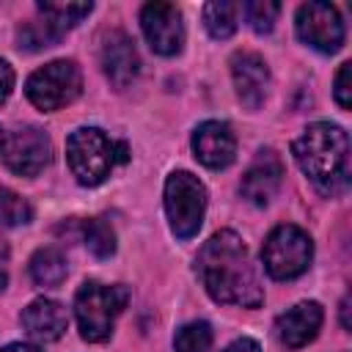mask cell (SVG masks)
Instances as JSON below:
<instances>
[{
	"instance_id": "obj_1",
	"label": "cell",
	"mask_w": 352,
	"mask_h": 352,
	"mask_svg": "<svg viewBox=\"0 0 352 352\" xmlns=\"http://www.w3.org/2000/svg\"><path fill=\"white\" fill-rule=\"evenodd\" d=\"M195 272L214 302L239 308H258L264 302L258 272L245 242L234 231H217L204 242L195 258Z\"/></svg>"
},
{
	"instance_id": "obj_2",
	"label": "cell",
	"mask_w": 352,
	"mask_h": 352,
	"mask_svg": "<svg viewBox=\"0 0 352 352\" xmlns=\"http://www.w3.org/2000/svg\"><path fill=\"white\" fill-rule=\"evenodd\" d=\"M292 154L322 195L333 198L349 187V138L338 124H308L292 143Z\"/></svg>"
},
{
	"instance_id": "obj_3",
	"label": "cell",
	"mask_w": 352,
	"mask_h": 352,
	"mask_svg": "<svg viewBox=\"0 0 352 352\" xmlns=\"http://www.w3.org/2000/svg\"><path fill=\"white\" fill-rule=\"evenodd\" d=\"M66 160L82 187H96L116 170V165L129 160V148L124 140H113L96 126H80L66 140Z\"/></svg>"
},
{
	"instance_id": "obj_4",
	"label": "cell",
	"mask_w": 352,
	"mask_h": 352,
	"mask_svg": "<svg viewBox=\"0 0 352 352\" xmlns=\"http://www.w3.org/2000/svg\"><path fill=\"white\" fill-rule=\"evenodd\" d=\"M126 302H129V289L124 283L107 286L99 280H85L74 294V316L80 336L91 344L107 341Z\"/></svg>"
},
{
	"instance_id": "obj_5",
	"label": "cell",
	"mask_w": 352,
	"mask_h": 352,
	"mask_svg": "<svg viewBox=\"0 0 352 352\" xmlns=\"http://www.w3.org/2000/svg\"><path fill=\"white\" fill-rule=\"evenodd\" d=\"M314 258V242L311 236L292 223L275 226L261 248V261L270 278L275 280H292L300 278Z\"/></svg>"
},
{
	"instance_id": "obj_6",
	"label": "cell",
	"mask_w": 352,
	"mask_h": 352,
	"mask_svg": "<svg viewBox=\"0 0 352 352\" xmlns=\"http://www.w3.org/2000/svg\"><path fill=\"white\" fill-rule=\"evenodd\" d=\"M206 212V187L190 170H176L165 182V214L170 231L179 239H192L204 223Z\"/></svg>"
},
{
	"instance_id": "obj_7",
	"label": "cell",
	"mask_w": 352,
	"mask_h": 352,
	"mask_svg": "<svg viewBox=\"0 0 352 352\" xmlns=\"http://www.w3.org/2000/svg\"><path fill=\"white\" fill-rule=\"evenodd\" d=\"M80 91H82L80 66L74 60H66V58L44 63L25 82L28 99L44 113H52V110H60V107L72 104L80 96Z\"/></svg>"
},
{
	"instance_id": "obj_8",
	"label": "cell",
	"mask_w": 352,
	"mask_h": 352,
	"mask_svg": "<svg viewBox=\"0 0 352 352\" xmlns=\"http://www.w3.org/2000/svg\"><path fill=\"white\" fill-rule=\"evenodd\" d=\"M294 28H297V36L308 47L324 55L338 52L344 44V22H341L338 8L330 3H302L297 8Z\"/></svg>"
},
{
	"instance_id": "obj_9",
	"label": "cell",
	"mask_w": 352,
	"mask_h": 352,
	"mask_svg": "<svg viewBox=\"0 0 352 352\" xmlns=\"http://www.w3.org/2000/svg\"><path fill=\"white\" fill-rule=\"evenodd\" d=\"M3 160L16 176H38L52 160V143L38 126H19L6 138Z\"/></svg>"
},
{
	"instance_id": "obj_10",
	"label": "cell",
	"mask_w": 352,
	"mask_h": 352,
	"mask_svg": "<svg viewBox=\"0 0 352 352\" xmlns=\"http://www.w3.org/2000/svg\"><path fill=\"white\" fill-rule=\"evenodd\" d=\"M140 28L148 47L157 55H179L184 47V22L182 11L173 3H146L140 8Z\"/></svg>"
},
{
	"instance_id": "obj_11",
	"label": "cell",
	"mask_w": 352,
	"mask_h": 352,
	"mask_svg": "<svg viewBox=\"0 0 352 352\" xmlns=\"http://www.w3.org/2000/svg\"><path fill=\"white\" fill-rule=\"evenodd\" d=\"M283 179V162L272 148H261L256 154V160L248 165L242 182H239V192L245 201H250L253 206H267Z\"/></svg>"
},
{
	"instance_id": "obj_12",
	"label": "cell",
	"mask_w": 352,
	"mask_h": 352,
	"mask_svg": "<svg viewBox=\"0 0 352 352\" xmlns=\"http://www.w3.org/2000/svg\"><path fill=\"white\" fill-rule=\"evenodd\" d=\"M231 77L239 102L248 110H258L270 94V69L258 52H236L231 58Z\"/></svg>"
},
{
	"instance_id": "obj_13",
	"label": "cell",
	"mask_w": 352,
	"mask_h": 352,
	"mask_svg": "<svg viewBox=\"0 0 352 352\" xmlns=\"http://www.w3.org/2000/svg\"><path fill=\"white\" fill-rule=\"evenodd\" d=\"M192 154L201 165L223 170L236 157V138L226 121H204L192 132Z\"/></svg>"
},
{
	"instance_id": "obj_14",
	"label": "cell",
	"mask_w": 352,
	"mask_h": 352,
	"mask_svg": "<svg viewBox=\"0 0 352 352\" xmlns=\"http://www.w3.org/2000/svg\"><path fill=\"white\" fill-rule=\"evenodd\" d=\"M102 69L104 77L116 85V88H126L138 72H140V58L135 50V41L124 33V30H113L107 33L104 44H102Z\"/></svg>"
},
{
	"instance_id": "obj_15",
	"label": "cell",
	"mask_w": 352,
	"mask_h": 352,
	"mask_svg": "<svg viewBox=\"0 0 352 352\" xmlns=\"http://www.w3.org/2000/svg\"><path fill=\"white\" fill-rule=\"evenodd\" d=\"M322 319H324L322 305L314 302V300H305V302H297L289 311H283L275 322V330H278V338L286 346L297 349V346H305L308 341L316 338V333L322 327Z\"/></svg>"
},
{
	"instance_id": "obj_16",
	"label": "cell",
	"mask_w": 352,
	"mask_h": 352,
	"mask_svg": "<svg viewBox=\"0 0 352 352\" xmlns=\"http://www.w3.org/2000/svg\"><path fill=\"white\" fill-rule=\"evenodd\" d=\"M19 322H22V327L28 330L30 338L50 344V341H58V338L66 333V327H69V314H66V308H63L60 302L38 297V300H33V302L22 311Z\"/></svg>"
},
{
	"instance_id": "obj_17",
	"label": "cell",
	"mask_w": 352,
	"mask_h": 352,
	"mask_svg": "<svg viewBox=\"0 0 352 352\" xmlns=\"http://www.w3.org/2000/svg\"><path fill=\"white\" fill-rule=\"evenodd\" d=\"M66 272H69L66 256L58 248H38L30 258V278L36 286H44V289L60 286Z\"/></svg>"
},
{
	"instance_id": "obj_18",
	"label": "cell",
	"mask_w": 352,
	"mask_h": 352,
	"mask_svg": "<svg viewBox=\"0 0 352 352\" xmlns=\"http://www.w3.org/2000/svg\"><path fill=\"white\" fill-rule=\"evenodd\" d=\"M38 8V14H41V19L50 25V30L55 33V36H63L69 28H74L82 16H88L91 14V3H38L36 6Z\"/></svg>"
},
{
	"instance_id": "obj_19",
	"label": "cell",
	"mask_w": 352,
	"mask_h": 352,
	"mask_svg": "<svg viewBox=\"0 0 352 352\" xmlns=\"http://www.w3.org/2000/svg\"><path fill=\"white\" fill-rule=\"evenodd\" d=\"M242 6L239 3H228V0H214L204 6V25L209 30L212 38H228L236 30Z\"/></svg>"
},
{
	"instance_id": "obj_20",
	"label": "cell",
	"mask_w": 352,
	"mask_h": 352,
	"mask_svg": "<svg viewBox=\"0 0 352 352\" xmlns=\"http://www.w3.org/2000/svg\"><path fill=\"white\" fill-rule=\"evenodd\" d=\"M82 239H85V248L96 258H110L116 253V231L102 217H94V220L82 223Z\"/></svg>"
},
{
	"instance_id": "obj_21",
	"label": "cell",
	"mask_w": 352,
	"mask_h": 352,
	"mask_svg": "<svg viewBox=\"0 0 352 352\" xmlns=\"http://www.w3.org/2000/svg\"><path fill=\"white\" fill-rule=\"evenodd\" d=\"M30 217H33L30 204L19 192H14L8 187H0V226L3 228H16V226L30 223Z\"/></svg>"
},
{
	"instance_id": "obj_22",
	"label": "cell",
	"mask_w": 352,
	"mask_h": 352,
	"mask_svg": "<svg viewBox=\"0 0 352 352\" xmlns=\"http://www.w3.org/2000/svg\"><path fill=\"white\" fill-rule=\"evenodd\" d=\"M176 352H209L212 346V327L206 322H187L176 330L173 338Z\"/></svg>"
},
{
	"instance_id": "obj_23",
	"label": "cell",
	"mask_w": 352,
	"mask_h": 352,
	"mask_svg": "<svg viewBox=\"0 0 352 352\" xmlns=\"http://www.w3.org/2000/svg\"><path fill=\"white\" fill-rule=\"evenodd\" d=\"M242 14L248 19V25L256 30V33H270L278 14H280V3H272V0H250L242 6Z\"/></svg>"
},
{
	"instance_id": "obj_24",
	"label": "cell",
	"mask_w": 352,
	"mask_h": 352,
	"mask_svg": "<svg viewBox=\"0 0 352 352\" xmlns=\"http://www.w3.org/2000/svg\"><path fill=\"white\" fill-rule=\"evenodd\" d=\"M349 72H352V63H341V69H338V74H336V88H333V96H336L338 107H344V110H349V107H352Z\"/></svg>"
},
{
	"instance_id": "obj_25",
	"label": "cell",
	"mask_w": 352,
	"mask_h": 352,
	"mask_svg": "<svg viewBox=\"0 0 352 352\" xmlns=\"http://www.w3.org/2000/svg\"><path fill=\"white\" fill-rule=\"evenodd\" d=\"M14 91V69L8 66V60H0V104L11 96Z\"/></svg>"
},
{
	"instance_id": "obj_26",
	"label": "cell",
	"mask_w": 352,
	"mask_h": 352,
	"mask_svg": "<svg viewBox=\"0 0 352 352\" xmlns=\"http://www.w3.org/2000/svg\"><path fill=\"white\" fill-rule=\"evenodd\" d=\"M223 352H261V346H258V341H253V338H236V341L228 344Z\"/></svg>"
},
{
	"instance_id": "obj_27",
	"label": "cell",
	"mask_w": 352,
	"mask_h": 352,
	"mask_svg": "<svg viewBox=\"0 0 352 352\" xmlns=\"http://www.w3.org/2000/svg\"><path fill=\"white\" fill-rule=\"evenodd\" d=\"M8 283V245L0 242V292L6 289Z\"/></svg>"
},
{
	"instance_id": "obj_28",
	"label": "cell",
	"mask_w": 352,
	"mask_h": 352,
	"mask_svg": "<svg viewBox=\"0 0 352 352\" xmlns=\"http://www.w3.org/2000/svg\"><path fill=\"white\" fill-rule=\"evenodd\" d=\"M0 352H41V349L33 346V344H8V346H3Z\"/></svg>"
},
{
	"instance_id": "obj_29",
	"label": "cell",
	"mask_w": 352,
	"mask_h": 352,
	"mask_svg": "<svg viewBox=\"0 0 352 352\" xmlns=\"http://www.w3.org/2000/svg\"><path fill=\"white\" fill-rule=\"evenodd\" d=\"M341 327H344V330L352 327V322H349V297L341 300Z\"/></svg>"
},
{
	"instance_id": "obj_30",
	"label": "cell",
	"mask_w": 352,
	"mask_h": 352,
	"mask_svg": "<svg viewBox=\"0 0 352 352\" xmlns=\"http://www.w3.org/2000/svg\"><path fill=\"white\" fill-rule=\"evenodd\" d=\"M3 143H6V135H3V129H0V154H3Z\"/></svg>"
}]
</instances>
